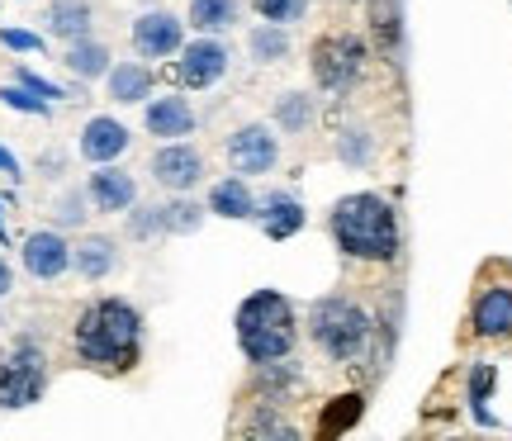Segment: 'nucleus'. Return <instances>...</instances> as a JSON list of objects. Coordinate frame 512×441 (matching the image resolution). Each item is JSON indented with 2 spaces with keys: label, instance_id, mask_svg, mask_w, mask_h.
<instances>
[{
  "label": "nucleus",
  "instance_id": "nucleus-1",
  "mask_svg": "<svg viewBox=\"0 0 512 441\" xmlns=\"http://www.w3.org/2000/svg\"><path fill=\"white\" fill-rule=\"evenodd\" d=\"M332 233L342 242V252L351 257H370V261H389L399 252V228L389 204L375 195H347L332 214Z\"/></svg>",
  "mask_w": 512,
  "mask_h": 441
},
{
  "label": "nucleus",
  "instance_id": "nucleus-2",
  "mask_svg": "<svg viewBox=\"0 0 512 441\" xmlns=\"http://www.w3.org/2000/svg\"><path fill=\"white\" fill-rule=\"evenodd\" d=\"M76 347L86 361L95 366H110V370H128L133 356H138V313L128 309L124 299H105L95 304L81 328H76Z\"/></svg>",
  "mask_w": 512,
  "mask_h": 441
},
{
  "label": "nucleus",
  "instance_id": "nucleus-3",
  "mask_svg": "<svg viewBox=\"0 0 512 441\" xmlns=\"http://www.w3.org/2000/svg\"><path fill=\"white\" fill-rule=\"evenodd\" d=\"M238 342L252 356L256 366L280 361L294 347V309L285 294L275 290H256L247 304L238 309Z\"/></svg>",
  "mask_w": 512,
  "mask_h": 441
},
{
  "label": "nucleus",
  "instance_id": "nucleus-4",
  "mask_svg": "<svg viewBox=\"0 0 512 441\" xmlns=\"http://www.w3.org/2000/svg\"><path fill=\"white\" fill-rule=\"evenodd\" d=\"M313 337H318V347L328 351V356H356L361 342H366V313L347 304V299H323L318 309H313Z\"/></svg>",
  "mask_w": 512,
  "mask_h": 441
},
{
  "label": "nucleus",
  "instance_id": "nucleus-5",
  "mask_svg": "<svg viewBox=\"0 0 512 441\" xmlns=\"http://www.w3.org/2000/svg\"><path fill=\"white\" fill-rule=\"evenodd\" d=\"M38 394H43V356L34 347L0 356V408H24Z\"/></svg>",
  "mask_w": 512,
  "mask_h": 441
},
{
  "label": "nucleus",
  "instance_id": "nucleus-6",
  "mask_svg": "<svg viewBox=\"0 0 512 441\" xmlns=\"http://www.w3.org/2000/svg\"><path fill=\"white\" fill-rule=\"evenodd\" d=\"M361 62H366V48L361 38H323L313 48V76L328 86V91H342L361 76Z\"/></svg>",
  "mask_w": 512,
  "mask_h": 441
},
{
  "label": "nucleus",
  "instance_id": "nucleus-7",
  "mask_svg": "<svg viewBox=\"0 0 512 441\" xmlns=\"http://www.w3.org/2000/svg\"><path fill=\"white\" fill-rule=\"evenodd\" d=\"M223 67H228V53H223L219 43H190L181 53V67H176V76H181L185 86H214L223 76Z\"/></svg>",
  "mask_w": 512,
  "mask_h": 441
},
{
  "label": "nucleus",
  "instance_id": "nucleus-8",
  "mask_svg": "<svg viewBox=\"0 0 512 441\" xmlns=\"http://www.w3.org/2000/svg\"><path fill=\"white\" fill-rule=\"evenodd\" d=\"M228 157H233V166H238L242 176H261L275 162V138L266 129H242V133H233Z\"/></svg>",
  "mask_w": 512,
  "mask_h": 441
},
{
  "label": "nucleus",
  "instance_id": "nucleus-9",
  "mask_svg": "<svg viewBox=\"0 0 512 441\" xmlns=\"http://www.w3.org/2000/svg\"><path fill=\"white\" fill-rule=\"evenodd\" d=\"M133 43L143 57H166L181 48V24H176V15H143L133 24Z\"/></svg>",
  "mask_w": 512,
  "mask_h": 441
},
{
  "label": "nucleus",
  "instance_id": "nucleus-10",
  "mask_svg": "<svg viewBox=\"0 0 512 441\" xmlns=\"http://www.w3.org/2000/svg\"><path fill=\"white\" fill-rule=\"evenodd\" d=\"M67 261H72V252H67V242L57 238V233H34V238L24 242V266H29L38 280L62 276Z\"/></svg>",
  "mask_w": 512,
  "mask_h": 441
},
{
  "label": "nucleus",
  "instance_id": "nucleus-11",
  "mask_svg": "<svg viewBox=\"0 0 512 441\" xmlns=\"http://www.w3.org/2000/svg\"><path fill=\"white\" fill-rule=\"evenodd\" d=\"M152 171H157V181L171 185V190H190V185L200 181V157L190 152V147H162L157 157H152Z\"/></svg>",
  "mask_w": 512,
  "mask_h": 441
},
{
  "label": "nucleus",
  "instance_id": "nucleus-12",
  "mask_svg": "<svg viewBox=\"0 0 512 441\" xmlns=\"http://www.w3.org/2000/svg\"><path fill=\"white\" fill-rule=\"evenodd\" d=\"M128 147V129L124 124H114V119H91L86 133H81V152L91 157V162H110Z\"/></svg>",
  "mask_w": 512,
  "mask_h": 441
},
{
  "label": "nucleus",
  "instance_id": "nucleus-13",
  "mask_svg": "<svg viewBox=\"0 0 512 441\" xmlns=\"http://www.w3.org/2000/svg\"><path fill=\"white\" fill-rule=\"evenodd\" d=\"M475 328L484 337H508L512 332V290H484L475 304Z\"/></svg>",
  "mask_w": 512,
  "mask_h": 441
},
{
  "label": "nucleus",
  "instance_id": "nucleus-14",
  "mask_svg": "<svg viewBox=\"0 0 512 441\" xmlns=\"http://www.w3.org/2000/svg\"><path fill=\"white\" fill-rule=\"evenodd\" d=\"M195 124V114L185 110V100H152L147 105V129L157 138H185Z\"/></svg>",
  "mask_w": 512,
  "mask_h": 441
},
{
  "label": "nucleus",
  "instance_id": "nucleus-15",
  "mask_svg": "<svg viewBox=\"0 0 512 441\" xmlns=\"http://www.w3.org/2000/svg\"><path fill=\"white\" fill-rule=\"evenodd\" d=\"M91 200L100 209H128L133 204V181H128L124 171H114V166H100L91 176Z\"/></svg>",
  "mask_w": 512,
  "mask_h": 441
},
{
  "label": "nucleus",
  "instance_id": "nucleus-16",
  "mask_svg": "<svg viewBox=\"0 0 512 441\" xmlns=\"http://www.w3.org/2000/svg\"><path fill=\"white\" fill-rule=\"evenodd\" d=\"M209 209L223 214V219H252V190L242 181H219L214 195H209Z\"/></svg>",
  "mask_w": 512,
  "mask_h": 441
},
{
  "label": "nucleus",
  "instance_id": "nucleus-17",
  "mask_svg": "<svg viewBox=\"0 0 512 441\" xmlns=\"http://www.w3.org/2000/svg\"><path fill=\"white\" fill-rule=\"evenodd\" d=\"M48 24H53V34H62V38H86V29H91V5H86V0H57Z\"/></svg>",
  "mask_w": 512,
  "mask_h": 441
},
{
  "label": "nucleus",
  "instance_id": "nucleus-18",
  "mask_svg": "<svg viewBox=\"0 0 512 441\" xmlns=\"http://www.w3.org/2000/svg\"><path fill=\"white\" fill-rule=\"evenodd\" d=\"M299 228H304V209L294 200H285V195H275L266 204V233L280 242V238H290V233H299Z\"/></svg>",
  "mask_w": 512,
  "mask_h": 441
},
{
  "label": "nucleus",
  "instance_id": "nucleus-19",
  "mask_svg": "<svg viewBox=\"0 0 512 441\" xmlns=\"http://www.w3.org/2000/svg\"><path fill=\"white\" fill-rule=\"evenodd\" d=\"M147 86H152V76H147L143 67H133V62H124V67L110 76V95L114 100H124V105H138V100L147 95Z\"/></svg>",
  "mask_w": 512,
  "mask_h": 441
},
{
  "label": "nucleus",
  "instance_id": "nucleus-20",
  "mask_svg": "<svg viewBox=\"0 0 512 441\" xmlns=\"http://www.w3.org/2000/svg\"><path fill=\"white\" fill-rule=\"evenodd\" d=\"M190 24L204 29V34H219L233 24V0H195L190 5Z\"/></svg>",
  "mask_w": 512,
  "mask_h": 441
},
{
  "label": "nucleus",
  "instance_id": "nucleus-21",
  "mask_svg": "<svg viewBox=\"0 0 512 441\" xmlns=\"http://www.w3.org/2000/svg\"><path fill=\"white\" fill-rule=\"evenodd\" d=\"M76 266H81V276H86V280H100L114 266V247L105 238L81 242V247H76Z\"/></svg>",
  "mask_w": 512,
  "mask_h": 441
},
{
  "label": "nucleus",
  "instance_id": "nucleus-22",
  "mask_svg": "<svg viewBox=\"0 0 512 441\" xmlns=\"http://www.w3.org/2000/svg\"><path fill=\"white\" fill-rule=\"evenodd\" d=\"M356 418H361V399H356V394H347V399H337V408H332V413H323L318 437H342Z\"/></svg>",
  "mask_w": 512,
  "mask_h": 441
},
{
  "label": "nucleus",
  "instance_id": "nucleus-23",
  "mask_svg": "<svg viewBox=\"0 0 512 441\" xmlns=\"http://www.w3.org/2000/svg\"><path fill=\"white\" fill-rule=\"evenodd\" d=\"M105 62H110L105 48H100V43H81V38H76V48L67 53V67H72L76 76H100L105 72Z\"/></svg>",
  "mask_w": 512,
  "mask_h": 441
},
{
  "label": "nucleus",
  "instance_id": "nucleus-24",
  "mask_svg": "<svg viewBox=\"0 0 512 441\" xmlns=\"http://www.w3.org/2000/svg\"><path fill=\"white\" fill-rule=\"evenodd\" d=\"M285 48H290V38L280 34V29H256V34H252V53L266 57V62H271V57H280Z\"/></svg>",
  "mask_w": 512,
  "mask_h": 441
},
{
  "label": "nucleus",
  "instance_id": "nucleus-25",
  "mask_svg": "<svg viewBox=\"0 0 512 441\" xmlns=\"http://www.w3.org/2000/svg\"><path fill=\"white\" fill-rule=\"evenodd\" d=\"M256 10L266 19H275V24H290V19L304 15V0H256Z\"/></svg>",
  "mask_w": 512,
  "mask_h": 441
},
{
  "label": "nucleus",
  "instance_id": "nucleus-26",
  "mask_svg": "<svg viewBox=\"0 0 512 441\" xmlns=\"http://www.w3.org/2000/svg\"><path fill=\"white\" fill-rule=\"evenodd\" d=\"M275 114H280V124H285V129H304V119H309V110H304V95H285Z\"/></svg>",
  "mask_w": 512,
  "mask_h": 441
},
{
  "label": "nucleus",
  "instance_id": "nucleus-27",
  "mask_svg": "<svg viewBox=\"0 0 512 441\" xmlns=\"http://www.w3.org/2000/svg\"><path fill=\"white\" fill-rule=\"evenodd\" d=\"M0 100H5V105H15V110H24V114H48V100H34L29 86H24V91H5Z\"/></svg>",
  "mask_w": 512,
  "mask_h": 441
},
{
  "label": "nucleus",
  "instance_id": "nucleus-28",
  "mask_svg": "<svg viewBox=\"0 0 512 441\" xmlns=\"http://www.w3.org/2000/svg\"><path fill=\"white\" fill-rule=\"evenodd\" d=\"M166 214V228H195V223H200V209H195V204H176V209H162Z\"/></svg>",
  "mask_w": 512,
  "mask_h": 441
},
{
  "label": "nucleus",
  "instance_id": "nucleus-29",
  "mask_svg": "<svg viewBox=\"0 0 512 441\" xmlns=\"http://www.w3.org/2000/svg\"><path fill=\"white\" fill-rule=\"evenodd\" d=\"M0 43H5V48H19V53H38V38L19 34V29H0Z\"/></svg>",
  "mask_w": 512,
  "mask_h": 441
},
{
  "label": "nucleus",
  "instance_id": "nucleus-30",
  "mask_svg": "<svg viewBox=\"0 0 512 441\" xmlns=\"http://www.w3.org/2000/svg\"><path fill=\"white\" fill-rule=\"evenodd\" d=\"M19 86H29V91L34 95H43V100H57V86H48V81H43V76H34V72H24V67H19Z\"/></svg>",
  "mask_w": 512,
  "mask_h": 441
},
{
  "label": "nucleus",
  "instance_id": "nucleus-31",
  "mask_svg": "<svg viewBox=\"0 0 512 441\" xmlns=\"http://www.w3.org/2000/svg\"><path fill=\"white\" fill-rule=\"evenodd\" d=\"M0 171H5V176H19V162L5 152V147H0Z\"/></svg>",
  "mask_w": 512,
  "mask_h": 441
},
{
  "label": "nucleus",
  "instance_id": "nucleus-32",
  "mask_svg": "<svg viewBox=\"0 0 512 441\" xmlns=\"http://www.w3.org/2000/svg\"><path fill=\"white\" fill-rule=\"evenodd\" d=\"M10 290V266H5V261H0V294Z\"/></svg>",
  "mask_w": 512,
  "mask_h": 441
},
{
  "label": "nucleus",
  "instance_id": "nucleus-33",
  "mask_svg": "<svg viewBox=\"0 0 512 441\" xmlns=\"http://www.w3.org/2000/svg\"><path fill=\"white\" fill-rule=\"evenodd\" d=\"M0 242H5V223H0Z\"/></svg>",
  "mask_w": 512,
  "mask_h": 441
}]
</instances>
